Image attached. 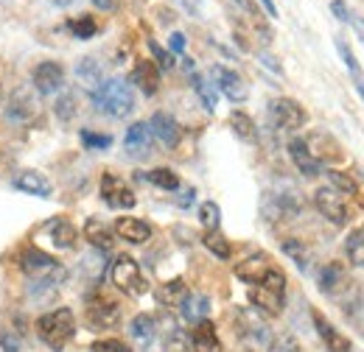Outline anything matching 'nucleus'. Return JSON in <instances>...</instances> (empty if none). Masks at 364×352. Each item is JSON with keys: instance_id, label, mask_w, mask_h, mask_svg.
<instances>
[{"instance_id": "obj_1", "label": "nucleus", "mask_w": 364, "mask_h": 352, "mask_svg": "<svg viewBox=\"0 0 364 352\" xmlns=\"http://www.w3.org/2000/svg\"><path fill=\"white\" fill-rule=\"evenodd\" d=\"M92 106L109 118H127L135 109V95L132 87L124 79H109L101 82L98 87L92 89Z\"/></svg>"}, {"instance_id": "obj_2", "label": "nucleus", "mask_w": 364, "mask_h": 352, "mask_svg": "<svg viewBox=\"0 0 364 352\" xmlns=\"http://www.w3.org/2000/svg\"><path fill=\"white\" fill-rule=\"evenodd\" d=\"M37 333H40V339H43V344L50 347L53 352H62L68 344H70V339L76 336V319H73V310L68 308H56L46 313V316H40V321H37Z\"/></svg>"}, {"instance_id": "obj_3", "label": "nucleus", "mask_w": 364, "mask_h": 352, "mask_svg": "<svg viewBox=\"0 0 364 352\" xmlns=\"http://www.w3.org/2000/svg\"><path fill=\"white\" fill-rule=\"evenodd\" d=\"M283 297H286V277L283 271L272 268L258 285L250 288V302L252 308L267 313V316H280L283 310Z\"/></svg>"}, {"instance_id": "obj_4", "label": "nucleus", "mask_w": 364, "mask_h": 352, "mask_svg": "<svg viewBox=\"0 0 364 352\" xmlns=\"http://www.w3.org/2000/svg\"><path fill=\"white\" fill-rule=\"evenodd\" d=\"M20 265L31 277V282H37L40 288H59L65 282V277H68V271L62 268V263H56L43 249H28L23 255V263Z\"/></svg>"}, {"instance_id": "obj_5", "label": "nucleus", "mask_w": 364, "mask_h": 352, "mask_svg": "<svg viewBox=\"0 0 364 352\" xmlns=\"http://www.w3.org/2000/svg\"><path fill=\"white\" fill-rule=\"evenodd\" d=\"M109 277H112V282H115L124 294H129V297H143L146 288H149V282H146L140 265H137L132 258H118V260L112 263Z\"/></svg>"}, {"instance_id": "obj_6", "label": "nucleus", "mask_w": 364, "mask_h": 352, "mask_svg": "<svg viewBox=\"0 0 364 352\" xmlns=\"http://www.w3.org/2000/svg\"><path fill=\"white\" fill-rule=\"evenodd\" d=\"M269 115H272L274 126L283 132H294L306 123V109L294 98H274L269 104Z\"/></svg>"}, {"instance_id": "obj_7", "label": "nucleus", "mask_w": 364, "mask_h": 352, "mask_svg": "<svg viewBox=\"0 0 364 352\" xmlns=\"http://www.w3.org/2000/svg\"><path fill=\"white\" fill-rule=\"evenodd\" d=\"M101 199H104L112 210H132L137 204L132 187H129L124 179H118L115 174L101 176Z\"/></svg>"}, {"instance_id": "obj_8", "label": "nucleus", "mask_w": 364, "mask_h": 352, "mask_svg": "<svg viewBox=\"0 0 364 352\" xmlns=\"http://www.w3.org/2000/svg\"><path fill=\"white\" fill-rule=\"evenodd\" d=\"M87 321H90L95 330L115 327L121 321V305L112 297H107V294H95L90 302H87Z\"/></svg>"}, {"instance_id": "obj_9", "label": "nucleus", "mask_w": 364, "mask_h": 352, "mask_svg": "<svg viewBox=\"0 0 364 352\" xmlns=\"http://www.w3.org/2000/svg\"><path fill=\"white\" fill-rule=\"evenodd\" d=\"M306 140V148L311 151V157L317 160L319 165L322 163H342L345 160V148L339 145V140L328 132H311Z\"/></svg>"}, {"instance_id": "obj_10", "label": "nucleus", "mask_w": 364, "mask_h": 352, "mask_svg": "<svg viewBox=\"0 0 364 352\" xmlns=\"http://www.w3.org/2000/svg\"><path fill=\"white\" fill-rule=\"evenodd\" d=\"M314 204H317V210L331 221V224H336V226L348 224V204H345V196H342L339 190H333V187H319L317 193H314Z\"/></svg>"}, {"instance_id": "obj_11", "label": "nucleus", "mask_w": 364, "mask_h": 352, "mask_svg": "<svg viewBox=\"0 0 364 352\" xmlns=\"http://www.w3.org/2000/svg\"><path fill=\"white\" fill-rule=\"evenodd\" d=\"M210 79H213V87L222 89V95H228L232 104H241V101H247V95H250V87L244 84V79H241L235 70H230V67H222V65H216V67L210 70Z\"/></svg>"}, {"instance_id": "obj_12", "label": "nucleus", "mask_w": 364, "mask_h": 352, "mask_svg": "<svg viewBox=\"0 0 364 352\" xmlns=\"http://www.w3.org/2000/svg\"><path fill=\"white\" fill-rule=\"evenodd\" d=\"M31 82H34V89L40 95H56L65 84V67L59 62H40L34 67Z\"/></svg>"}, {"instance_id": "obj_13", "label": "nucleus", "mask_w": 364, "mask_h": 352, "mask_svg": "<svg viewBox=\"0 0 364 352\" xmlns=\"http://www.w3.org/2000/svg\"><path fill=\"white\" fill-rule=\"evenodd\" d=\"M272 268H274L272 258L267 252H255V255H250L247 260H241V263L235 265V277L244 280V282H250V285H258Z\"/></svg>"}, {"instance_id": "obj_14", "label": "nucleus", "mask_w": 364, "mask_h": 352, "mask_svg": "<svg viewBox=\"0 0 364 352\" xmlns=\"http://www.w3.org/2000/svg\"><path fill=\"white\" fill-rule=\"evenodd\" d=\"M289 157H291V163L297 165V171L303 176H309V179L322 176V165L311 157V151L306 148V140L303 137H291L289 140Z\"/></svg>"}, {"instance_id": "obj_15", "label": "nucleus", "mask_w": 364, "mask_h": 352, "mask_svg": "<svg viewBox=\"0 0 364 352\" xmlns=\"http://www.w3.org/2000/svg\"><path fill=\"white\" fill-rule=\"evenodd\" d=\"M319 288L328 297H342V291L350 288V277L342 268V263H328L319 271Z\"/></svg>"}, {"instance_id": "obj_16", "label": "nucleus", "mask_w": 364, "mask_h": 352, "mask_svg": "<svg viewBox=\"0 0 364 352\" xmlns=\"http://www.w3.org/2000/svg\"><path fill=\"white\" fill-rule=\"evenodd\" d=\"M314 327H317L319 339H322V344L328 347V352H353V347H350V341L319 313V310H314Z\"/></svg>"}, {"instance_id": "obj_17", "label": "nucleus", "mask_w": 364, "mask_h": 352, "mask_svg": "<svg viewBox=\"0 0 364 352\" xmlns=\"http://www.w3.org/2000/svg\"><path fill=\"white\" fill-rule=\"evenodd\" d=\"M149 129L151 134L166 145V148H174L180 143V123L177 118H171L168 112H157L151 121H149Z\"/></svg>"}, {"instance_id": "obj_18", "label": "nucleus", "mask_w": 364, "mask_h": 352, "mask_svg": "<svg viewBox=\"0 0 364 352\" xmlns=\"http://www.w3.org/2000/svg\"><path fill=\"white\" fill-rule=\"evenodd\" d=\"M191 344H193V352H222V341H219L216 324L208 321V319H202L199 324H193Z\"/></svg>"}, {"instance_id": "obj_19", "label": "nucleus", "mask_w": 364, "mask_h": 352, "mask_svg": "<svg viewBox=\"0 0 364 352\" xmlns=\"http://www.w3.org/2000/svg\"><path fill=\"white\" fill-rule=\"evenodd\" d=\"M115 232L127 241V243H146L151 238V226L146 221L132 219V216H124V219L115 221Z\"/></svg>"}, {"instance_id": "obj_20", "label": "nucleus", "mask_w": 364, "mask_h": 352, "mask_svg": "<svg viewBox=\"0 0 364 352\" xmlns=\"http://www.w3.org/2000/svg\"><path fill=\"white\" fill-rule=\"evenodd\" d=\"M132 82L143 89V95H154L160 89V67L154 62H149V59L137 62L135 70H132Z\"/></svg>"}, {"instance_id": "obj_21", "label": "nucleus", "mask_w": 364, "mask_h": 352, "mask_svg": "<svg viewBox=\"0 0 364 352\" xmlns=\"http://www.w3.org/2000/svg\"><path fill=\"white\" fill-rule=\"evenodd\" d=\"M37 115V104L34 98L28 95V89H17L9 101V121H17V123H28L31 118Z\"/></svg>"}, {"instance_id": "obj_22", "label": "nucleus", "mask_w": 364, "mask_h": 352, "mask_svg": "<svg viewBox=\"0 0 364 352\" xmlns=\"http://www.w3.org/2000/svg\"><path fill=\"white\" fill-rule=\"evenodd\" d=\"M151 129H149V123H132L129 129H127V137H124V145H127V151L129 154H137V157H143V154H149V148H151Z\"/></svg>"}, {"instance_id": "obj_23", "label": "nucleus", "mask_w": 364, "mask_h": 352, "mask_svg": "<svg viewBox=\"0 0 364 352\" xmlns=\"http://www.w3.org/2000/svg\"><path fill=\"white\" fill-rule=\"evenodd\" d=\"M14 187L23 190V193H28V196H40V199H48V196L53 193L50 182H48L43 174H37V171H23V174H17Z\"/></svg>"}, {"instance_id": "obj_24", "label": "nucleus", "mask_w": 364, "mask_h": 352, "mask_svg": "<svg viewBox=\"0 0 364 352\" xmlns=\"http://www.w3.org/2000/svg\"><path fill=\"white\" fill-rule=\"evenodd\" d=\"M182 319L191 324H199L202 319H208L210 313V299L205 294H185V299L180 302Z\"/></svg>"}, {"instance_id": "obj_25", "label": "nucleus", "mask_w": 364, "mask_h": 352, "mask_svg": "<svg viewBox=\"0 0 364 352\" xmlns=\"http://www.w3.org/2000/svg\"><path fill=\"white\" fill-rule=\"evenodd\" d=\"M85 238L90 241L95 249H101V252H109L112 243H115L112 229H109L101 219H87V224H85Z\"/></svg>"}, {"instance_id": "obj_26", "label": "nucleus", "mask_w": 364, "mask_h": 352, "mask_svg": "<svg viewBox=\"0 0 364 352\" xmlns=\"http://www.w3.org/2000/svg\"><path fill=\"white\" fill-rule=\"evenodd\" d=\"M48 232H50V241L56 249H73L76 246V226L65 219H53L48 224Z\"/></svg>"}, {"instance_id": "obj_27", "label": "nucleus", "mask_w": 364, "mask_h": 352, "mask_svg": "<svg viewBox=\"0 0 364 352\" xmlns=\"http://www.w3.org/2000/svg\"><path fill=\"white\" fill-rule=\"evenodd\" d=\"M154 336H157V321L151 316L140 313V316L132 319V339H135L140 347H149L154 341Z\"/></svg>"}, {"instance_id": "obj_28", "label": "nucleus", "mask_w": 364, "mask_h": 352, "mask_svg": "<svg viewBox=\"0 0 364 352\" xmlns=\"http://www.w3.org/2000/svg\"><path fill=\"white\" fill-rule=\"evenodd\" d=\"M185 294H188V288H185V282H182V280H171V282H163V285H160V288L154 291L157 302H160V305H168V308L180 305L182 299H185Z\"/></svg>"}, {"instance_id": "obj_29", "label": "nucleus", "mask_w": 364, "mask_h": 352, "mask_svg": "<svg viewBox=\"0 0 364 352\" xmlns=\"http://www.w3.org/2000/svg\"><path fill=\"white\" fill-rule=\"evenodd\" d=\"M336 50H339V56L345 59V65H348V70H350V76H353V82H356V89H359V95L364 98V70H362V65L356 62L353 50L348 48V43H345L342 37H336Z\"/></svg>"}, {"instance_id": "obj_30", "label": "nucleus", "mask_w": 364, "mask_h": 352, "mask_svg": "<svg viewBox=\"0 0 364 352\" xmlns=\"http://www.w3.org/2000/svg\"><path fill=\"white\" fill-rule=\"evenodd\" d=\"M230 126H232L235 137L244 140V143H255L258 140V129H255V123H252V118L247 112H232L230 115Z\"/></svg>"}, {"instance_id": "obj_31", "label": "nucleus", "mask_w": 364, "mask_h": 352, "mask_svg": "<svg viewBox=\"0 0 364 352\" xmlns=\"http://www.w3.org/2000/svg\"><path fill=\"white\" fill-rule=\"evenodd\" d=\"M76 76H79V82H82L85 87L95 89L101 84V65H98L92 56H85V59L76 62Z\"/></svg>"}, {"instance_id": "obj_32", "label": "nucleus", "mask_w": 364, "mask_h": 352, "mask_svg": "<svg viewBox=\"0 0 364 352\" xmlns=\"http://www.w3.org/2000/svg\"><path fill=\"white\" fill-rule=\"evenodd\" d=\"M283 252L294 260V265H297L300 271H309V263H311V249H309L303 241H297V238H286V241H283Z\"/></svg>"}, {"instance_id": "obj_33", "label": "nucleus", "mask_w": 364, "mask_h": 352, "mask_svg": "<svg viewBox=\"0 0 364 352\" xmlns=\"http://www.w3.org/2000/svg\"><path fill=\"white\" fill-rule=\"evenodd\" d=\"M345 255L353 265L364 268V229H353L345 241Z\"/></svg>"}, {"instance_id": "obj_34", "label": "nucleus", "mask_w": 364, "mask_h": 352, "mask_svg": "<svg viewBox=\"0 0 364 352\" xmlns=\"http://www.w3.org/2000/svg\"><path fill=\"white\" fill-rule=\"evenodd\" d=\"M202 243L219 258V260H230V255H232V246H230V241L219 232V229H213V232H205V238H202Z\"/></svg>"}, {"instance_id": "obj_35", "label": "nucleus", "mask_w": 364, "mask_h": 352, "mask_svg": "<svg viewBox=\"0 0 364 352\" xmlns=\"http://www.w3.org/2000/svg\"><path fill=\"white\" fill-rule=\"evenodd\" d=\"M146 179L154 185V187H163V190H177L180 187V176L174 174L171 168H154V171H149Z\"/></svg>"}, {"instance_id": "obj_36", "label": "nucleus", "mask_w": 364, "mask_h": 352, "mask_svg": "<svg viewBox=\"0 0 364 352\" xmlns=\"http://www.w3.org/2000/svg\"><path fill=\"white\" fill-rule=\"evenodd\" d=\"M68 31H70L76 40H90V37H95L98 26H95V20H92V17L82 14V17H76V20H70V23H68Z\"/></svg>"}, {"instance_id": "obj_37", "label": "nucleus", "mask_w": 364, "mask_h": 352, "mask_svg": "<svg viewBox=\"0 0 364 352\" xmlns=\"http://www.w3.org/2000/svg\"><path fill=\"white\" fill-rule=\"evenodd\" d=\"M193 89H196V95L202 98L205 109L213 112V109H216V101H219V98H216V87H213L205 76H193Z\"/></svg>"}, {"instance_id": "obj_38", "label": "nucleus", "mask_w": 364, "mask_h": 352, "mask_svg": "<svg viewBox=\"0 0 364 352\" xmlns=\"http://www.w3.org/2000/svg\"><path fill=\"white\" fill-rule=\"evenodd\" d=\"M199 221H202V226H205L208 232L219 229V221H222V207H219L216 202H202V204H199Z\"/></svg>"}, {"instance_id": "obj_39", "label": "nucleus", "mask_w": 364, "mask_h": 352, "mask_svg": "<svg viewBox=\"0 0 364 352\" xmlns=\"http://www.w3.org/2000/svg\"><path fill=\"white\" fill-rule=\"evenodd\" d=\"M53 112H56V118H59V121H73V115H76V95L65 92L62 98H56Z\"/></svg>"}, {"instance_id": "obj_40", "label": "nucleus", "mask_w": 364, "mask_h": 352, "mask_svg": "<svg viewBox=\"0 0 364 352\" xmlns=\"http://www.w3.org/2000/svg\"><path fill=\"white\" fill-rule=\"evenodd\" d=\"M328 179H331V187L339 190V193H356V182L342 171H328Z\"/></svg>"}, {"instance_id": "obj_41", "label": "nucleus", "mask_w": 364, "mask_h": 352, "mask_svg": "<svg viewBox=\"0 0 364 352\" xmlns=\"http://www.w3.org/2000/svg\"><path fill=\"white\" fill-rule=\"evenodd\" d=\"M82 143L90 148V151H104V148H109L112 145V137L109 134H95V132H82Z\"/></svg>"}, {"instance_id": "obj_42", "label": "nucleus", "mask_w": 364, "mask_h": 352, "mask_svg": "<svg viewBox=\"0 0 364 352\" xmlns=\"http://www.w3.org/2000/svg\"><path fill=\"white\" fill-rule=\"evenodd\" d=\"M166 352H191V341H188V336H185L182 330L168 333V339H166Z\"/></svg>"}, {"instance_id": "obj_43", "label": "nucleus", "mask_w": 364, "mask_h": 352, "mask_svg": "<svg viewBox=\"0 0 364 352\" xmlns=\"http://www.w3.org/2000/svg\"><path fill=\"white\" fill-rule=\"evenodd\" d=\"M149 48H151V53H154V62H157V67H160V70H171V67H174V56H171L166 48H160V45L154 43V40H149Z\"/></svg>"}, {"instance_id": "obj_44", "label": "nucleus", "mask_w": 364, "mask_h": 352, "mask_svg": "<svg viewBox=\"0 0 364 352\" xmlns=\"http://www.w3.org/2000/svg\"><path fill=\"white\" fill-rule=\"evenodd\" d=\"M92 352H129V347L118 339H104V341H95L92 344Z\"/></svg>"}, {"instance_id": "obj_45", "label": "nucleus", "mask_w": 364, "mask_h": 352, "mask_svg": "<svg viewBox=\"0 0 364 352\" xmlns=\"http://www.w3.org/2000/svg\"><path fill=\"white\" fill-rule=\"evenodd\" d=\"M230 3H235V6H238L255 26H264V23H261V11H258V6H255L252 0H230Z\"/></svg>"}, {"instance_id": "obj_46", "label": "nucleus", "mask_w": 364, "mask_h": 352, "mask_svg": "<svg viewBox=\"0 0 364 352\" xmlns=\"http://www.w3.org/2000/svg\"><path fill=\"white\" fill-rule=\"evenodd\" d=\"M331 11H333L336 20H342V23H353V11H350V6H348L345 0H333V3H331Z\"/></svg>"}, {"instance_id": "obj_47", "label": "nucleus", "mask_w": 364, "mask_h": 352, "mask_svg": "<svg viewBox=\"0 0 364 352\" xmlns=\"http://www.w3.org/2000/svg\"><path fill=\"white\" fill-rule=\"evenodd\" d=\"M20 339L14 333H0V352H20Z\"/></svg>"}, {"instance_id": "obj_48", "label": "nucleus", "mask_w": 364, "mask_h": 352, "mask_svg": "<svg viewBox=\"0 0 364 352\" xmlns=\"http://www.w3.org/2000/svg\"><path fill=\"white\" fill-rule=\"evenodd\" d=\"M269 352H297V344H294V339L283 336V339H277V341H274Z\"/></svg>"}, {"instance_id": "obj_49", "label": "nucleus", "mask_w": 364, "mask_h": 352, "mask_svg": "<svg viewBox=\"0 0 364 352\" xmlns=\"http://www.w3.org/2000/svg\"><path fill=\"white\" fill-rule=\"evenodd\" d=\"M168 45H171V50H174V53H182V50H185V37L177 31V34H171V37H168Z\"/></svg>"}, {"instance_id": "obj_50", "label": "nucleus", "mask_w": 364, "mask_h": 352, "mask_svg": "<svg viewBox=\"0 0 364 352\" xmlns=\"http://www.w3.org/2000/svg\"><path fill=\"white\" fill-rule=\"evenodd\" d=\"M92 6L101 9V11H112V9L118 6V0H92Z\"/></svg>"}, {"instance_id": "obj_51", "label": "nucleus", "mask_w": 364, "mask_h": 352, "mask_svg": "<svg viewBox=\"0 0 364 352\" xmlns=\"http://www.w3.org/2000/svg\"><path fill=\"white\" fill-rule=\"evenodd\" d=\"M258 59H261V62H264L267 67H272L274 73H280V65L274 62V59H272V56H269V53H258Z\"/></svg>"}, {"instance_id": "obj_52", "label": "nucleus", "mask_w": 364, "mask_h": 352, "mask_svg": "<svg viewBox=\"0 0 364 352\" xmlns=\"http://www.w3.org/2000/svg\"><path fill=\"white\" fill-rule=\"evenodd\" d=\"M182 6H185L191 14H199V11H202V0H182Z\"/></svg>"}, {"instance_id": "obj_53", "label": "nucleus", "mask_w": 364, "mask_h": 352, "mask_svg": "<svg viewBox=\"0 0 364 352\" xmlns=\"http://www.w3.org/2000/svg\"><path fill=\"white\" fill-rule=\"evenodd\" d=\"M261 6L267 9V14H269V17H277V6H274L272 0H261Z\"/></svg>"}, {"instance_id": "obj_54", "label": "nucleus", "mask_w": 364, "mask_h": 352, "mask_svg": "<svg viewBox=\"0 0 364 352\" xmlns=\"http://www.w3.org/2000/svg\"><path fill=\"white\" fill-rule=\"evenodd\" d=\"M53 3H56V6H70L73 0H53Z\"/></svg>"}, {"instance_id": "obj_55", "label": "nucleus", "mask_w": 364, "mask_h": 352, "mask_svg": "<svg viewBox=\"0 0 364 352\" xmlns=\"http://www.w3.org/2000/svg\"><path fill=\"white\" fill-rule=\"evenodd\" d=\"M0 101H3V87H0Z\"/></svg>"}]
</instances>
